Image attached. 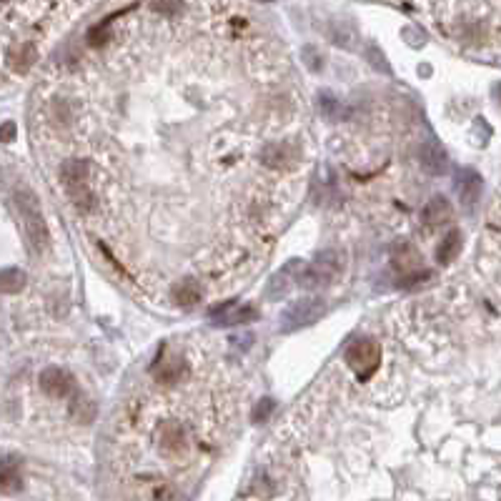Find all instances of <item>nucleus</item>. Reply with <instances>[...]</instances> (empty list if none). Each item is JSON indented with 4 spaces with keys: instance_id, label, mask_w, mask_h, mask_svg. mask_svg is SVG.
<instances>
[{
    "instance_id": "nucleus-1",
    "label": "nucleus",
    "mask_w": 501,
    "mask_h": 501,
    "mask_svg": "<svg viewBox=\"0 0 501 501\" xmlns=\"http://www.w3.org/2000/svg\"><path fill=\"white\" fill-rule=\"evenodd\" d=\"M15 208H18V213H20V218H23L25 236H28V241L33 243V248L46 250L48 243H51V236H48L46 221H43L38 196L25 186L15 188Z\"/></svg>"
},
{
    "instance_id": "nucleus-2",
    "label": "nucleus",
    "mask_w": 501,
    "mask_h": 501,
    "mask_svg": "<svg viewBox=\"0 0 501 501\" xmlns=\"http://www.w3.org/2000/svg\"><path fill=\"white\" fill-rule=\"evenodd\" d=\"M338 274H341V258L336 250H321L314 261L296 271V283L301 288H323L333 283Z\"/></svg>"
},
{
    "instance_id": "nucleus-3",
    "label": "nucleus",
    "mask_w": 501,
    "mask_h": 501,
    "mask_svg": "<svg viewBox=\"0 0 501 501\" xmlns=\"http://www.w3.org/2000/svg\"><path fill=\"white\" fill-rule=\"evenodd\" d=\"M346 366L359 376L361 381L371 379L376 368L381 366V346L371 338H356L354 344L346 349L344 354Z\"/></svg>"
},
{
    "instance_id": "nucleus-4",
    "label": "nucleus",
    "mask_w": 501,
    "mask_h": 501,
    "mask_svg": "<svg viewBox=\"0 0 501 501\" xmlns=\"http://www.w3.org/2000/svg\"><path fill=\"white\" fill-rule=\"evenodd\" d=\"M60 183H63L65 193L78 208H91L93 206V193L88 186V166L81 161H68L60 168Z\"/></svg>"
},
{
    "instance_id": "nucleus-5",
    "label": "nucleus",
    "mask_w": 501,
    "mask_h": 501,
    "mask_svg": "<svg viewBox=\"0 0 501 501\" xmlns=\"http://www.w3.org/2000/svg\"><path fill=\"white\" fill-rule=\"evenodd\" d=\"M321 316H323V301L321 298H301V301H293L281 314V326L286 331H296V328L314 326Z\"/></svg>"
},
{
    "instance_id": "nucleus-6",
    "label": "nucleus",
    "mask_w": 501,
    "mask_h": 501,
    "mask_svg": "<svg viewBox=\"0 0 501 501\" xmlns=\"http://www.w3.org/2000/svg\"><path fill=\"white\" fill-rule=\"evenodd\" d=\"M41 389L46 391L48 396L53 399H63L70 394V389H73V379H70V373L63 371V368H46V371L41 373Z\"/></svg>"
},
{
    "instance_id": "nucleus-7",
    "label": "nucleus",
    "mask_w": 501,
    "mask_h": 501,
    "mask_svg": "<svg viewBox=\"0 0 501 501\" xmlns=\"http://www.w3.org/2000/svg\"><path fill=\"white\" fill-rule=\"evenodd\" d=\"M419 161L421 168L429 175H443L446 166H449V158H446V153H443V148L439 146L436 140H426L424 146L419 148Z\"/></svg>"
},
{
    "instance_id": "nucleus-8",
    "label": "nucleus",
    "mask_w": 501,
    "mask_h": 501,
    "mask_svg": "<svg viewBox=\"0 0 501 501\" xmlns=\"http://www.w3.org/2000/svg\"><path fill=\"white\" fill-rule=\"evenodd\" d=\"M261 161L268 168H288L298 161V148L288 143H274L261 151Z\"/></svg>"
},
{
    "instance_id": "nucleus-9",
    "label": "nucleus",
    "mask_w": 501,
    "mask_h": 501,
    "mask_svg": "<svg viewBox=\"0 0 501 501\" xmlns=\"http://www.w3.org/2000/svg\"><path fill=\"white\" fill-rule=\"evenodd\" d=\"M456 191L464 206H474L481 196V175L472 168H461L456 173Z\"/></svg>"
},
{
    "instance_id": "nucleus-10",
    "label": "nucleus",
    "mask_w": 501,
    "mask_h": 501,
    "mask_svg": "<svg viewBox=\"0 0 501 501\" xmlns=\"http://www.w3.org/2000/svg\"><path fill=\"white\" fill-rule=\"evenodd\" d=\"M449 218H451V206L443 196H434V199L424 206V211H421V221L432 228L441 226V223H446Z\"/></svg>"
},
{
    "instance_id": "nucleus-11",
    "label": "nucleus",
    "mask_w": 501,
    "mask_h": 501,
    "mask_svg": "<svg viewBox=\"0 0 501 501\" xmlns=\"http://www.w3.org/2000/svg\"><path fill=\"white\" fill-rule=\"evenodd\" d=\"M256 319H258V311L253 309L250 303H241L236 309L223 311V314L218 316V323H221V326H243V323L256 321Z\"/></svg>"
},
{
    "instance_id": "nucleus-12",
    "label": "nucleus",
    "mask_w": 501,
    "mask_h": 501,
    "mask_svg": "<svg viewBox=\"0 0 501 501\" xmlns=\"http://www.w3.org/2000/svg\"><path fill=\"white\" fill-rule=\"evenodd\" d=\"M459 250H461V234L459 231H449L436 250V261L441 263V266H446V263H451L459 256Z\"/></svg>"
},
{
    "instance_id": "nucleus-13",
    "label": "nucleus",
    "mask_w": 501,
    "mask_h": 501,
    "mask_svg": "<svg viewBox=\"0 0 501 501\" xmlns=\"http://www.w3.org/2000/svg\"><path fill=\"white\" fill-rule=\"evenodd\" d=\"M25 283V274L20 268H6L3 274H0V286H3V291L6 293H15L20 291Z\"/></svg>"
},
{
    "instance_id": "nucleus-14",
    "label": "nucleus",
    "mask_w": 501,
    "mask_h": 501,
    "mask_svg": "<svg viewBox=\"0 0 501 501\" xmlns=\"http://www.w3.org/2000/svg\"><path fill=\"white\" fill-rule=\"evenodd\" d=\"M173 296L181 306H196V303L201 301V288L196 283H191V281H186V283H181L175 288Z\"/></svg>"
},
{
    "instance_id": "nucleus-15",
    "label": "nucleus",
    "mask_w": 501,
    "mask_h": 501,
    "mask_svg": "<svg viewBox=\"0 0 501 501\" xmlns=\"http://www.w3.org/2000/svg\"><path fill=\"white\" fill-rule=\"evenodd\" d=\"M3 489H6V494H13V491L20 489V474L15 472L11 459H8L6 467H3Z\"/></svg>"
},
{
    "instance_id": "nucleus-16",
    "label": "nucleus",
    "mask_w": 501,
    "mask_h": 501,
    "mask_svg": "<svg viewBox=\"0 0 501 501\" xmlns=\"http://www.w3.org/2000/svg\"><path fill=\"white\" fill-rule=\"evenodd\" d=\"M286 291H288V276H286V274H276L274 279L268 281V293H266V296L271 298V301H279L281 296H286Z\"/></svg>"
},
{
    "instance_id": "nucleus-17",
    "label": "nucleus",
    "mask_w": 501,
    "mask_h": 501,
    "mask_svg": "<svg viewBox=\"0 0 501 501\" xmlns=\"http://www.w3.org/2000/svg\"><path fill=\"white\" fill-rule=\"evenodd\" d=\"M319 103H321V113H323L328 121H338V118H341V103H338L333 95L323 93L319 98Z\"/></svg>"
},
{
    "instance_id": "nucleus-18",
    "label": "nucleus",
    "mask_w": 501,
    "mask_h": 501,
    "mask_svg": "<svg viewBox=\"0 0 501 501\" xmlns=\"http://www.w3.org/2000/svg\"><path fill=\"white\" fill-rule=\"evenodd\" d=\"M161 443H163L168 451H178L183 446V432L178 426H168L163 432V436H161Z\"/></svg>"
},
{
    "instance_id": "nucleus-19",
    "label": "nucleus",
    "mask_w": 501,
    "mask_h": 501,
    "mask_svg": "<svg viewBox=\"0 0 501 501\" xmlns=\"http://www.w3.org/2000/svg\"><path fill=\"white\" fill-rule=\"evenodd\" d=\"M33 60H35L33 46H20V51H18V60H11V65L18 70H25L28 65H33Z\"/></svg>"
},
{
    "instance_id": "nucleus-20",
    "label": "nucleus",
    "mask_w": 501,
    "mask_h": 501,
    "mask_svg": "<svg viewBox=\"0 0 501 501\" xmlns=\"http://www.w3.org/2000/svg\"><path fill=\"white\" fill-rule=\"evenodd\" d=\"M148 6L153 11L163 13V15H175V13L181 11V0H148Z\"/></svg>"
},
{
    "instance_id": "nucleus-21",
    "label": "nucleus",
    "mask_w": 501,
    "mask_h": 501,
    "mask_svg": "<svg viewBox=\"0 0 501 501\" xmlns=\"http://www.w3.org/2000/svg\"><path fill=\"white\" fill-rule=\"evenodd\" d=\"M366 58L373 63V68H379V70H384V73H391V68H389V63H386V58L379 53V48L376 46H368L366 48Z\"/></svg>"
},
{
    "instance_id": "nucleus-22",
    "label": "nucleus",
    "mask_w": 501,
    "mask_h": 501,
    "mask_svg": "<svg viewBox=\"0 0 501 501\" xmlns=\"http://www.w3.org/2000/svg\"><path fill=\"white\" fill-rule=\"evenodd\" d=\"M274 411V401L271 399H263V401H258L256 403V408H253V421H266L268 419V414Z\"/></svg>"
},
{
    "instance_id": "nucleus-23",
    "label": "nucleus",
    "mask_w": 501,
    "mask_h": 501,
    "mask_svg": "<svg viewBox=\"0 0 501 501\" xmlns=\"http://www.w3.org/2000/svg\"><path fill=\"white\" fill-rule=\"evenodd\" d=\"M303 58H306V63H309L311 70H319L321 68V58H316L314 48H306V51H303Z\"/></svg>"
},
{
    "instance_id": "nucleus-24",
    "label": "nucleus",
    "mask_w": 501,
    "mask_h": 501,
    "mask_svg": "<svg viewBox=\"0 0 501 501\" xmlns=\"http://www.w3.org/2000/svg\"><path fill=\"white\" fill-rule=\"evenodd\" d=\"M13 138H15V123L8 121L6 126H3V143H11Z\"/></svg>"
},
{
    "instance_id": "nucleus-25",
    "label": "nucleus",
    "mask_w": 501,
    "mask_h": 501,
    "mask_svg": "<svg viewBox=\"0 0 501 501\" xmlns=\"http://www.w3.org/2000/svg\"><path fill=\"white\" fill-rule=\"evenodd\" d=\"M261 3H271V0H261Z\"/></svg>"
},
{
    "instance_id": "nucleus-26",
    "label": "nucleus",
    "mask_w": 501,
    "mask_h": 501,
    "mask_svg": "<svg viewBox=\"0 0 501 501\" xmlns=\"http://www.w3.org/2000/svg\"><path fill=\"white\" fill-rule=\"evenodd\" d=\"M499 95H501V86H499Z\"/></svg>"
}]
</instances>
